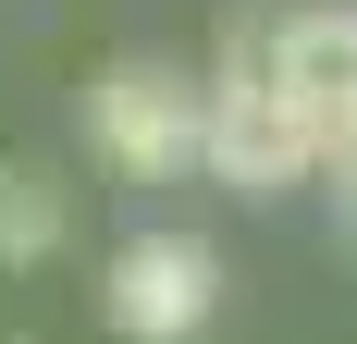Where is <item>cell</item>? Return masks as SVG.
Instances as JSON below:
<instances>
[{"mask_svg":"<svg viewBox=\"0 0 357 344\" xmlns=\"http://www.w3.org/2000/svg\"><path fill=\"white\" fill-rule=\"evenodd\" d=\"M0 344H25V332H0Z\"/></svg>","mask_w":357,"mask_h":344,"instance_id":"obj_6","label":"cell"},{"mask_svg":"<svg viewBox=\"0 0 357 344\" xmlns=\"http://www.w3.org/2000/svg\"><path fill=\"white\" fill-rule=\"evenodd\" d=\"M99 308H111L123 344H185V332H210V308H222V258L197 234H173V221H148V234L111 246Z\"/></svg>","mask_w":357,"mask_h":344,"instance_id":"obj_3","label":"cell"},{"mask_svg":"<svg viewBox=\"0 0 357 344\" xmlns=\"http://www.w3.org/2000/svg\"><path fill=\"white\" fill-rule=\"evenodd\" d=\"M210 172L234 197H284V185L333 172L321 123L271 86V13H234V25H222V62H210Z\"/></svg>","mask_w":357,"mask_h":344,"instance_id":"obj_1","label":"cell"},{"mask_svg":"<svg viewBox=\"0 0 357 344\" xmlns=\"http://www.w3.org/2000/svg\"><path fill=\"white\" fill-rule=\"evenodd\" d=\"M86 136H99L111 172L136 185H173L185 160H210V74H173V62H111L86 86Z\"/></svg>","mask_w":357,"mask_h":344,"instance_id":"obj_2","label":"cell"},{"mask_svg":"<svg viewBox=\"0 0 357 344\" xmlns=\"http://www.w3.org/2000/svg\"><path fill=\"white\" fill-rule=\"evenodd\" d=\"M271 86H284L321 148L357 123V0H308V13H271Z\"/></svg>","mask_w":357,"mask_h":344,"instance_id":"obj_4","label":"cell"},{"mask_svg":"<svg viewBox=\"0 0 357 344\" xmlns=\"http://www.w3.org/2000/svg\"><path fill=\"white\" fill-rule=\"evenodd\" d=\"M62 234H74V197H62L37 160H0V271L62 258Z\"/></svg>","mask_w":357,"mask_h":344,"instance_id":"obj_5","label":"cell"}]
</instances>
